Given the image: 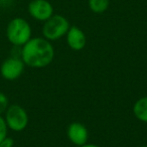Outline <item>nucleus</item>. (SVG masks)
<instances>
[{
    "instance_id": "1",
    "label": "nucleus",
    "mask_w": 147,
    "mask_h": 147,
    "mask_svg": "<svg viewBox=\"0 0 147 147\" xmlns=\"http://www.w3.org/2000/svg\"><path fill=\"white\" fill-rule=\"evenodd\" d=\"M20 57L27 67L42 69L53 63L55 49L45 37H31L21 47Z\"/></svg>"
},
{
    "instance_id": "2",
    "label": "nucleus",
    "mask_w": 147,
    "mask_h": 147,
    "mask_svg": "<svg viewBox=\"0 0 147 147\" xmlns=\"http://www.w3.org/2000/svg\"><path fill=\"white\" fill-rule=\"evenodd\" d=\"M32 30L28 21L22 17H15L8 22L6 37L12 45L21 47L31 38Z\"/></svg>"
},
{
    "instance_id": "3",
    "label": "nucleus",
    "mask_w": 147,
    "mask_h": 147,
    "mask_svg": "<svg viewBox=\"0 0 147 147\" xmlns=\"http://www.w3.org/2000/svg\"><path fill=\"white\" fill-rule=\"evenodd\" d=\"M69 27V20L63 15L53 14L43 23L42 35L49 41L57 40L67 34Z\"/></svg>"
},
{
    "instance_id": "4",
    "label": "nucleus",
    "mask_w": 147,
    "mask_h": 147,
    "mask_svg": "<svg viewBox=\"0 0 147 147\" xmlns=\"http://www.w3.org/2000/svg\"><path fill=\"white\" fill-rule=\"evenodd\" d=\"M5 122L8 129L15 132L23 131L28 125V114L23 107L13 104L7 107L5 111Z\"/></svg>"
},
{
    "instance_id": "5",
    "label": "nucleus",
    "mask_w": 147,
    "mask_h": 147,
    "mask_svg": "<svg viewBox=\"0 0 147 147\" xmlns=\"http://www.w3.org/2000/svg\"><path fill=\"white\" fill-rule=\"evenodd\" d=\"M25 63L21 57H10L6 59L0 65V74L4 80L14 81L20 78L24 71Z\"/></svg>"
},
{
    "instance_id": "6",
    "label": "nucleus",
    "mask_w": 147,
    "mask_h": 147,
    "mask_svg": "<svg viewBox=\"0 0 147 147\" xmlns=\"http://www.w3.org/2000/svg\"><path fill=\"white\" fill-rule=\"evenodd\" d=\"M27 10L32 18L43 22L53 15V6L49 0H31Z\"/></svg>"
},
{
    "instance_id": "7",
    "label": "nucleus",
    "mask_w": 147,
    "mask_h": 147,
    "mask_svg": "<svg viewBox=\"0 0 147 147\" xmlns=\"http://www.w3.org/2000/svg\"><path fill=\"white\" fill-rule=\"evenodd\" d=\"M67 138L76 146H83L88 142L89 132L87 127L80 122H73L67 129Z\"/></svg>"
},
{
    "instance_id": "8",
    "label": "nucleus",
    "mask_w": 147,
    "mask_h": 147,
    "mask_svg": "<svg viewBox=\"0 0 147 147\" xmlns=\"http://www.w3.org/2000/svg\"><path fill=\"white\" fill-rule=\"evenodd\" d=\"M67 43L69 49L73 51H82L87 43V37L85 32L78 26H71L67 30Z\"/></svg>"
},
{
    "instance_id": "9",
    "label": "nucleus",
    "mask_w": 147,
    "mask_h": 147,
    "mask_svg": "<svg viewBox=\"0 0 147 147\" xmlns=\"http://www.w3.org/2000/svg\"><path fill=\"white\" fill-rule=\"evenodd\" d=\"M133 114L139 121L147 123V96L138 99L133 106Z\"/></svg>"
},
{
    "instance_id": "10",
    "label": "nucleus",
    "mask_w": 147,
    "mask_h": 147,
    "mask_svg": "<svg viewBox=\"0 0 147 147\" xmlns=\"http://www.w3.org/2000/svg\"><path fill=\"white\" fill-rule=\"evenodd\" d=\"M88 5L94 13H103L109 8L110 0H89Z\"/></svg>"
},
{
    "instance_id": "11",
    "label": "nucleus",
    "mask_w": 147,
    "mask_h": 147,
    "mask_svg": "<svg viewBox=\"0 0 147 147\" xmlns=\"http://www.w3.org/2000/svg\"><path fill=\"white\" fill-rule=\"evenodd\" d=\"M7 131H8V127H7V124L5 122L4 117L0 115V142L5 137H7Z\"/></svg>"
},
{
    "instance_id": "12",
    "label": "nucleus",
    "mask_w": 147,
    "mask_h": 147,
    "mask_svg": "<svg viewBox=\"0 0 147 147\" xmlns=\"http://www.w3.org/2000/svg\"><path fill=\"white\" fill-rule=\"evenodd\" d=\"M9 106L8 104V98L4 93L0 92V115L6 111L7 107Z\"/></svg>"
},
{
    "instance_id": "13",
    "label": "nucleus",
    "mask_w": 147,
    "mask_h": 147,
    "mask_svg": "<svg viewBox=\"0 0 147 147\" xmlns=\"http://www.w3.org/2000/svg\"><path fill=\"white\" fill-rule=\"evenodd\" d=\"M14 141L11 137H5L1 142H0V147H13Z\"/></svg>"
},
{
    "instance_id": "14",
    "label": "nucleus",
    "mask_w": 147,
    "mask_h": 147,
    "mask_svg": "<svg viewBox=\"0 0 147 147\" xmlns=\"http://www.w3.org/2000/svg\"><path fill=\"white\" fill-rule=\"evenodd\" d=\"M81 147H100V146L97 144H88V143H86V144L83 145V146H81Z\"/></svg>"
},
{
    "instance_id": "15",
    "label": "nucleus",
    "mask_w": 147,
    "mask_h": 147,
    "mask_svg": "<svg viewBox=\"0 0 147 147\" xmlns=\"http://www.w3.org/2000/svg\"><path fill=\"white\" fill-rule=\"evenodd\" d=\"M7 1H9V0H0V2H7Z\"/></svg>"
},
{
    "instance_id": "16",
    "label": "nucleus",
    "mask_w": 147,
    "mask_h": 147,
    "mask_svg": "<svg viewBox=\"0 0 147 147\" xmlns=\"http://www.w3.org/2000/svg\"><path fill=\"white\" fill-rule=\"evenodd\" d=\"M139 147H147V145H142V146H139Z\"/></svg>"
}]
</instances>
